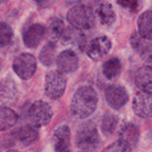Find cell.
Returning a JSON list of instances; mask_svg holds the SVG:
<instances>
[{"label": "cell", "mask_w": 152, "mask_h": 152, "mask_svg": "<svg viewBox=\"0 0 152 152\" xmlns=\"http://www.w3.org/2000/svg\"><path fill=\"white\" fill-rule=\"evenodd\" d=\"M95 12L85 5L72 6L67 12V20L71 26L80 31L93 28L95 24Z\"/></svg>", "instance_id": "7a4b0ae2"}, {"label": "cell", "mask_w": 152, "mask_h": 152, "mask_svg": "<svg viewBox=\"0 0 152 152\" xmlns=\"http://www.w3.org/2000/svg\"><path fill=\"white\" fill-rule=\"evenodd\" d=\"M107 104L113 108V110H119L122 108L126 102H128V91L125 90V88L121 85H111L107 88L105 93Z\"/></svg>", "instance_id": "9c48e42d"}, {"label": "cell", "mask_w": 152, "mask_h": 152, "mask_svg": "<svg viewBox=\"0 0 152 152\" xmlns=\"http://www.w3.org/2000/svg\"><path fill=\"white\" fill-rule=\"evenodd\" d=\"M12 68L21 79H29L37 71V60L32 54H20L15 57Z\"/></svg>", "instance_id": "8992f818"}, {"label": "cell", "mask_w": 152, "mask_h": 152, "mask_svg": "<svg viewBox=\"0 0 152 152\" xmlns=\"http://www.w3.org/2000/svg\"><path fill=\"white\" fill-rule=\"evenodd\" d=\"M55 54H56V46L54 43L49 42L44 45L42 51L39 54V60L44 66H51L55 61Z\"/></svg>", "instance_id": "603a6c76"}, {"label": "cell", "mask_w": 152, "mask_h": 152, "mask_svg": "<svg viewBox=\"0 0 152 152\" xmlns=\"http://www.w3.org/2000/svg\"><path fill=\"white\" fill-rule=\"evenodd\" d=\"M34 1L37 3L38 6H40V7H48L53 4L54 0H34Z\"/></svg>", "instance_id": "f546056e"}, {"label": "cell", "mask_w": 152, "mask_h": 152, "mask_svg": "<svg viewBox=\"0 0 152 152\" xmlns=\"http://www.w3.org/2000/svg\"><path fill=\"white\" fill-rule=\"evenodd\" d=\"M140 56H141V60L147 66L152 67V45L151 44H148L146 48L142 49V51L140 53Z\"/></svg>", "instance_id": "f1b7e54d"}, {"label": "cell", "mask_w": 152, "mask_h": 152, "mask_svg": "<svg viewBox=\"0 0 152 152\" xmlns=\"http://www.w3.org/2000/svg\"><path fill=\"white\" fill-rule=\"evenodd\" d=\"M17 85L11 78L0 82V101L3 104H14L17 100Z\"/></svg>", "instance_id": "5bb4252c"}, {"label": "cell", "mask_w": 152, "mask_h": 152, "mask_svg": "<svg viewBox=\"0 0 152 152\" xmlns=\"http://www.w3.org/2000/svg\"><path fill=\"white\" fill-rule=\"evenodd\" d=\"M139 136H140V132L139 128L133 124V123H126L122 126V129L119 130V140L124 141L125 144H128L129 146H135L139 141Z\"/></svg>", "instance_id": "2e32d148"}, {"label": "cell", "mask_w": 152, "mask_h": 152, "mask_svg": "<svg viewBox=\"0 0 152 152\" xmlns=\"http://www.w3.org/2000/svg\"><path fill=\"white\" fill-rule=\"evenodd\" d=\"M150 40L145 39V38H142L139 33H134L132 37H130V44L133 46V49L135 50V51H137L139 54H140L142 51V49L146 48L150 43Z\"/></svg>", "instance_id": "484cf974"}, {"label": "cell", "mask_w": 152, "mask_h": 152, "mask_svg": "<svg viewBox=\"0 0 152 152\" xmlns=\"http://www.w3.org/2000/svg\"><path fill=\"white\" fill-rule=\"evenodd\" d=\"M45 35V27L40 23L32 24L23 34V43L29 49H35Z\"/></svg>", "instance_id": "4fadbf2b"}, {"label": "cell", "mask_w": 152, "mask_h": 152, "mask_svg": "<svg viewBox=\"0 0 152 152\" xmlns=\"http://www.w3.org/2000/svg\"><path fill=\"white\" fill-rule=\"evenodd\" d=\"M62 43L71 48H77L79 50L86 49V37L84 35L83 31L75 27H66L62 34Z\"/></svg>", "instance_id": "8fae6325"}, {"label": "cell", "mask_w": 152, "mask_h": 152, "mask_svg": "<svg viewBox=\"0 0 152 152\" xmlns=\"http://www.w3.org/2000/svg\"><path fill=\"white\" fill-rule=\"evenodd\" d=\"M5 152H20V151H16V150H9V151H5Z\"/></svg>", "instance_id": "4dcf8cb0"}, {"label": "cell", "mask_w": 152, "mask_h": 152, "mask_svg": "<svg viewBox=\"0 0 152 152\" xmlns=\"http://www.w3.org/2000/svg\"><path fill=\"white\" fill-rule=\"evenodd\" d=\"M117 3L129 12H136L142 6V0H117Z\"/></svg>", "instance_id": "4316f807"}, {"label": "cell", "mask_w": 152, "mask_h": 152, "mask_svg": "<svg viewBox=\"0 0 152 152\" xmlns=\"http://www.w3.org/2000/svg\"><path fill=\"white\" fill-rule=\"evenodd\" d=\"M54 151L71 152V130L68 125H60L54 132Z\"/></svg>", "instance_id": "7c38bea8"}, {"label": "cell", "mask_w": 152, "mask_h": 152, "mask_svg": "<svg viewBox=\"0 0 152 152\" xmlns=\"http://www.w3.org/2000/svg\"><path fill=\"white\" fill-rule=\"evenodd\" d=\"M65 23L58 17H53L48 21V24L45 27V34L50 42H55L58 38L62 37L63 31H65Z\"/></svg>", "instance_id": "e0dca14e"}, {"label": "cell", "mask_w": 152, "mask_h": 152, "mask_svg": "<svg viewBox=\"0 0 152 152\" xmlns=\"http://www.w3.org/2000/svg\"><path fill=\"white\" fill-rule=\"evenodd\" d=\"M122 71V62L118 57L108 58L102 66V73L107 79H113L119 75Z\"/></svg>", "instance_id": "7402d4cb"}, {"label": "cell", "mask_w": 152, "mask_h": 152, "mask_svg": "<svg viewBox=\"0 0 152 152\" xmlns=\"http://www.w3.org/2000/svg\"><path fill=\"white\" fill-rule=\"evenodd\" d=\"M38 135H39V133H38L37 128L32 124V125H23L22 128L18 129L17 132V139L18 141L23 145H31L33 144L34 141H37L38 139Z\"/></svg>", "instance_id": "ffe728a7"}, {"label": "cell", "mask_w": 152, "mask_h": 152, "mask_svg": "<svg viewBox=\"0 0 152 152\" xmlns=\"http://www.w3.org/2000/svg\"><path fill=\"white\" fill-rule=\"evenodd\" d=\"M14 38V32L10 24L6 22H0V48L7 46Z\"/></svg>", "instance_id": "d4e9b609"}, {"label": "cell", "mask_w": 152, "mask_h": 152, "mask_svg": "<svg viewBox=\"0 0 152 152\" xmlns=\"http://www.w3.org/2000/svg\"><path fill=\"white\" fill-rule=\"evenodd\" d=\"M117 125H118L117 116L111 115V113H107V115L102 118V121H101V129H102L104 134L107 136H110L115 133Z\"/></svg>", "instance_id": "cb8c5ba5"}, {"label": "cell", "mask_w": 152, "mask_h": 152, "mask_svg": "<svg viewBox=\"0 0 152 152\" xmlns=\"http://www.w3.org/2000/svg\"><path fill=\"white\" fill-rule=\"evenodd\" d=\"M111 46L112 43L106 35H99L86 44L85 51L91 60H100L110 53Z\"/></svg>", "instance_id": "52a82bcc"}, {"label": "cell", "mask_w": 152, "mask_h": 152, "mask_svg": "<svg viewBox=\"0 0 152 152\" xmlns=\"http://www.w3.org/2000/svg\"><path fill=\"white\" fill-rule=\"evenodd\" d=\"M102 152H132V146H129L122 140H118L107 146Z\"/></svg>", "instance_id": "83f0119b"}, {"label": "cell", "mask_w": 152, "mask_h": 152, "mask_svg": "<svg viewBox=\"0 0 152 152\" xmlns=\"http://www.w3.org/2000/svg\"><path fill=\"white\" fill-rule=\"evenodd\" d=\"M28 117L34 126L48 125L53 118V108L45 101H35L29 108Z\"/></svg>", "instance_id": "5b68a950"}, {"label": "cell", "mask_w": 152, "mask_h": 152, "mask_svg": "<svg viewBox=\"0 0 152 152\" xmlns=\"http://www.w3.org/2000/svg\"><path fill=\"white\" fill-rule=\"evenodd\" d=\"M75 142H77V146L83 151H90L96 148L100 144V137L95 125H93L91 123L83 125L77 132Z\"/></svg>", "instance_id": "277c9868"}, {"label": "cell", "mask_w": 152, "mask_h": 152, "mask_svg": "<svg viewBox=\"0 0 152 152\" xmlns=\"http://www.w3.org/2000/svg\"><path fill=\"white\" fill-rule=\"evenodd\" d=\"M139 34L147 40H152V11H145L137 18Z\"/></svg>", "instance_id": "d6986e66"}, {"label": "cell", "mask_w": 152, "mask_h": 152, "mask_svg": "<svg viewBox=\"0 0 152 152\" xmlns=\"http://www.w3.org/2000/svg\"><path fill=\"white\" fill-rule=\"evenodd\" d=\"M133 111L136 116L147 118L152 116V93L139 91L133 100Z\"/></svg>", "instance_id": "ba28073f"}, {"label": "cell", "mask_w": 152, "mask_h": 152, "mask_svg": "<svg viewBox=\"0 0 152 152\" xmlns=\"http://www.w3.org/2000/svg\"><path fill=\"white\" fill-rule=\"evenodd\" d=\"M56 65L61 73L63 74L72 73L78 68L79 60H78L77 54L73 50L67 49V50H63L62 53H60V55L56 58Z\"/></svg>", "instance_id": "30bf717a"}, {"label": "cell", "mask_w": 152, "mask_h": 152, "mask_svg": "<svg viewBox=\"0 0 152 152\" xmlns=\"http://www.w3.org/2000/svg\"><path fill=\"white\" fill-rule=\"evenodd\" d=\"M95 16L104 26H110L116 21V12L113 10L111 4L104 3L100 4L95 10Z\"/></svg>", "instance_id": "ac0fdd59"}, {"label": "cell", "mask_w": 152, "mask_h": 152, "mask_svg": "<svg viewBox=\"0 0 152 152\" xmlns=\"http://www.w3.org/2000/svg\"><path fill=\"white\" fill-rule=\"evenodd\" d=\"M97 93L91 86H80L71 100V111L78 118H86L95 112L97 106Z\"/></svg>", "instance_id": "6da1fadb"}, {"label": "cell", "mask_w": 152, "mask_h": 152, "mask_svg": "<svg viewBox=\"0 0 152 152\" xmlns=\"http://www.w3.org/2000/svg\"><path fill=\"white\" fill-rule=\"evenodd\" d=\"M135 85L140 89V91L152 93V67L145 66L136 71Z\"/></svg>", "instance_id": "9a60e30c"}, {"label": "cell", "mask_w": 152, "mask_h": 152, "mask_svg": "<svg viewBox=\"0 0 152 152\" xmlns=\"http://www.w3.org/2000/svg\"><path fill=\"white\" fill-rule=\"evenodd\" d=\"M17 122V115L9 107H0V130H7L12 128Z\"/></svg>", "instance_id": "44dd1931"}, {"label": "cell", "mask_w": 152, "mask_h": 152, "mask_svg": "<svg viewBox=\"0 0 152 152\" xmlns=\"http://www.w3.org/2000/svg\"><path fill=\"white\" fill-rule=\"evenodd\" d=\"M66 84H67V80L65 74L61 73L60 71H50L46 74L45 83H44L45 95L51 100L60 99L65 94Z\"/></svg>", "instance_id": "3957f363"}, {"label": "cell", "mask_w": 152, "mask_h": 152, "mask_svg": "<svg viewBox=\"0 0 152 152\" xmlns=\"http://www.w3.org/2000/svg\"><path fill=\"white\" fill-rule=\"evenodd\" d=\"M4 1H6V0H0V3H4Z\"/></svg>", "instance_id": "1f68e13d"}, {"label": "cell", "mask_w": 152, "mask_h": 152, "mask_svg": "<svg viewBox=\"0 0 152 152\" xmlns=\"http://www.w3.org/2000/svg\"><path fill=\"white\" fill-rule=\"evenodd\" d=\"M83 152H84V151H83Z\"/></svg>", "instance_id": "d6a6232c"}]
</instances>
